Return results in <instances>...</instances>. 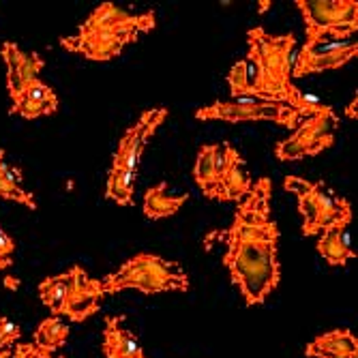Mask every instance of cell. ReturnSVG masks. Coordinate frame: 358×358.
<instances>
[{
	"mask_svg": "<svg viewBox=\"0 0 358 358\" xmlns=\"http://www.w3.org/2000/svg\"><path fill=\"white\" fill-rule=\"evenodd\" d=\"M271 202L273 180L257 178L236 204L232 225L223 232H210L206 238L225 243L223 264L249 307L262 305L281 281L279 227Z\"/></svg>",
	"mask_w": 358,
	"mask_h": 358,
	"instance_id": "6da1fadb",
	"label": "cell"
},
{
	"mask_svg": "<svg viewBox=\"0 0 358 358\" xmlns=\"http://www.w3.org/2000/svg\"><path fill=\"white\" fill-rule=\"evenodd\" d=\"M56 110H58V96L43 80L32 82L13 101V108H11L13 114H20L26 120H35L39 116H50Z\"/></svg>",
	"mask_w": 358,
	"mask_h": 358,
	"instance_id": "5bb4252c",
	"label": "cell"
},
{
	"mask_svg": "<svg viewBox=\"0 0 358 358\" xmlns=\"http://www.w3.org/2000/svg\"><path fill=\"white\" fill-rule=\"evenodd\" d=\"M13 251H15V241L0 227V271H5L13 264Z\"/></svg>",
	"mask_w": 358,
	"mask_h": 358,
	"instance_id": "484cf974",
	"label": "cell"
},
{
	"mask_svg": "<svg viewBox=\"0 0 358 358\" xmlns=\"http://www.w3.org/2000/svg\"><path fill=\"white\" fill-rule=\"evenodd\" d=\"M0 56H3V60L7 64L9 96H11V101H15L32 82L39 80V73L45 67V60L37 52L20 50V45L13 41L3 43V48H0Z\"/></svg>",
	"mask_w": 358,
	"mask_h": 358,
	"instance_id": "4fadbf2b",
	"label": "cell"
},
{
	"mask_svg": "<svg viewBox=\"0 0 358 358\" xmlns=\"http://www.w3.org/2000/svg\"><path fill=\"white\" fill-rule=\"evenodd\" d=\"M136 176H138V172H131V170L110 168L108 185H106V198L116 202V204H120V206L134 204Z\"/></svg>",
	"mask_w": 358,
	"mask_h": 358,
	"instance_id": "ffe728a7",
	"label": "cell"
},
{
	"mask_svg": "<svg viewBox=\"0 0 358 358\" xmlns=\"http://www.w3.org/2000/svg\"><path fill=\"white\" fill-rule=\"evenodd\" d=\"M348 225L350 223H335L331 227H327L317 243H315V249L317 253L327 259L331 266H345L350 259L356 257V251L352 247V241H350V232H348Z\"/></svg>",
	"mask_w": 358,
	"mask_h": 358,
	"instance_id": "9a60e30c",
	"label": "cell"
},
{
	"mask_svg": "<svg viewBox=\"0 0 358 358\" xmlns=\"http://www.w3.org/2000/svg\"><path fill=\"white\" fill-rule=\"evenodd\" d=\"M67 337H69L67 324H62V320L58 315H50L37 327L35 341H32V343H35L37 348H41V350L54 352V350H58V348H62L64 343H67Z\"/></svg>",
	"mask_w": 358,
	"mask_h": 358,
	"instance_id": "7402d4cb",
	"label": "cell"
},
{
	"mask_svg": "<svg viewBox=\"0 0 358 358\" xmlns=\"http://www.w3.org/2000/svg\"><path fill=\"white\" fill-rule=\"evenodd\" d=\"M134 43V39L114 35V32H103V30H86L80 26L78 35L73 37H62L60 45L73 54H82L88 60L106 62L114 60L116 56L122 54L124 45Z\"/></svg>",
	"mask_w": 358,
	"mask_h": 358,
	"instance_id": "7c38bea8",
	"label": "cell"
},
{
	"mask_svg": "<svg viewBox=\"0 0 358 358\" xmlns=\"http://www.w3.org/2000/svg\"><path fill=\"white\" fill-rule=\"evenodd\" d=\"M20 335L22 331L17 324L5 315H0V350H7L9 345H13L20 339Z\"/></svg>",
	"mask_w": 358,
	"mask_h": 358,
	"instance_id": "d4e9b609",
	"label": "cell"
},
{
	"mask_svg": "<svg viewBox=\"0 0 358 358\" xmlns=\"http://www.w3.org/2000/svg\"><path fill=\"white\" fill-rule=\"evenodd\" d=\"M305 20V48L322 41H350L358 30L356 0H296Z\"/></svg>",
	"mask_w": 358,
	"mask_h": 358,
	"instance_id": "277c9868",
	"label": "cell"
},
{
	"mask_svg": "<svg viewBox=\"0 0 358 358\" xmlns=\"http://www.w3.org/2000/svg\"><path fill=\"white\" fill-rule=\"evenodd\" d=\"M67 289H69V273L48 277L45 281L39 283V296L43 305L58 317L62 315V307L64 301H67Z\"/></svg>",
	"mask_w": 358,
	"mask_h": 358,
	"instance_id": "603a6c76",
	"label": "cell"
},
{
	"mask_svg": "<svg viewBox=\"0 0 358 358\" xmlns=\"http://www.w3.org/2000/svg\"><path fill=\"white\" fill-rule=\"evenodd\" d=\"M219 150V144H204L198 150V159H195L193 168V180L202 189L206 198L213 200L215 193V155Z\"/></svg>",
	"mask_w": 358,
	"mask_h": 358,
	"instance_id": "44dd1931",
	"label": "cell"
},
{
	"mask_svg": "<svg viewBox=\"0 0 358 358\" xmlns=\"http://www.w3.org/2000/svg\"><path fill=\"white\" fill-rule=\"evenodd\" d=\"M0 358H20V356H17V350L15 348L13 350L7 348V350H0Z\"/></svg>",
	"mask_w": 358,
	"mask_h": 358,
	"instance_id": "f1b7e54d",
	"label": "cell"
},
{
	"mask_svg": "<svg viewBox=\"0 0 358 358\" xmlns=\"http://www.w3.org/2000/svg\"><path fill=\"white\" fill-rule=\"evenodd\" d=\"M106 358H146L136 335L122 327V317H108L103 331Z\"/></svg>",
	"mask_w": 358,
	"mask_h": 358,
	"instance_id": "e0dca14e",
	"label": "cell"
},
{
	"mask_svg": "<svg viewBox=\"0 0 358 358\" xmlns=\"http://www.w3.org/2000/svg\"><path fill=\"white\" fill-rule=\"evenodd\" d=\"M189 200V195H172L168 193V182H159L150 189H146L144 193V215L152 221L157 219H166L176 215L182 204Z\"/></svg>",
	"mask_w": 358,
	"mask_h": 358,
	"instance_id": "ac0fdd59",
	"label": "cell"
},
{
	"mask_svg": "<svg viewBox=\"0 0 358 358\" xmlns=\"http://www.w3.org/2000/svg\"><path fill=\"white\" fill-rule=\"evenodd\" d=\"M251 189V180L243 170V157L232 144L219 146L215 155V193L213 200L241 202Z\"/></svg>",
	"mask_w": 358,
	"mask_h": 358,
	"instance_id": "ba28073f",
	"label": "cell"
},
{
	"mask_svg": "<svg viewBox=\"0 0 358 358\" xmlns=\"http://www.w3.org/2000/svg\"><path fill=\"white\" fill-rule=\"evenodd\" d=\"M5 285H7V287H13V289H15V287H17V281H15V277H7Z\"/></svg>",
	"mask_w": 358,
	"mask_h": 358,
	"instance_id": "f546056e",
	"label": "cell"
},
{
	"mask_svg": "<svg viewBox=\"0 0 358 358\" xmlns=\"http://www.w3.org/2000/svg\"><path fill=\"white\" fill-rule=\"evenodd\" d=\"M358 54L356 41H322L313 48H301L292 62V80L305 78L311 73H322L339 69Z\"/></svg>",
	"mask_w": 358,
	"mask_h": 358,
	"instance_id": "52a82bcc",
	"label": "cell"
},
{
	"mask_svg": "<svg viewBox=\"0 0 358 358\" xmlns=\"http://www.w3.org/2000/svg\"><path fill=\"white\" fill-rule=\"evenodd\" d=\"M198 120H223V122H251L266 120L287 129H296L303 120L296 110L277 101H257V99H230L215 101L195 112Z\"/></svg>",
	"mask_w": 358,
	"mask_h": 358,
	"instance_id": "8992f818",
	"label": "cell"
},
{
	"mask_svg": "<svg viewBox=\"0 0 358 358\" xmlns=\"http://www.w3.org/2000/svg\"><path fill=\"white\" fill-rule=\"evenodd\" d=\"M103 294L122 289H140L144 294H164V292H187L189 277L174 259L159 257L155 253H138L112 275L101 279Z\"/></svg>",
	"mask_w": 358,
	"mask_h": 358,
	"instance_id": "3957f363",
	"label": "cell"
},
{
	"mask_svg": "<svg viewBox=\"0 0 358 358\" xmlns=\"http://www.w3.org/2000/svg\"><path fill=\"white\" fill-rule=\"evenodd\" d=\"M166 118H168L166 108L146 110L140 116V120L120 138L118 148H116V152L112 157V168H122V170L138 172V164H140L142 152H144L148 140L159 129V124H164Z\"/></svg>",
	"mask_w": 358,
	"mask_h": 358,
	"instance_id": "9c48e42d",
	"label": "cell"
},
{
	"mask_svg": "<svg viewBox=\"0 0 358 358\" xmlns=\"http://www.w3.org/2000/svg\"><path fill=\"white\" fill-rule=\"evenodd\" d=\"M157 26V17L152 11L148 13H129L112 3H103L96 7L88 20L82 24L86 30H103V32H114V35H122L138 41L140 32H150Z\"/></svg>",
	"mask_w": 358,
	"mask_h": 358,
	"instance_id": "30bf717a",
	"label": "cell"
},
{
	"mask_svg": "<svg viewBox=\"0 0 358 358\" xmlns=\"http://www.w3.org/2000/svg\"><path fill=\"white\" fill-rule=\"evenodd\" d=\"M305 356L309 358H358V339L345 329L329 331L315 337L307 345Z\"/></svg>",
	"mask_w": 358,
	"mask_h": 358,
	"instance_id": "2e32d148",
	"label": "cell"
},
{
	"mask_svg": "<svg viewBox=\"0 0 358 358\" xmlns=\"http://www.w3.org/2000/svg\"><path fill=\"white\" fill-rule=\"evenodd\" d=\"M247 62L251 99L277 101L296 110L301 118L320 114L327 103H322L315 94L303 92L292 80V62H294L296 35H271L262 26L247 30Z\"/></svg>",
	"mask_w": 358,
	"mask_h": 358,
	"instance_id": "7a4b0ae2",
	"label": "cell"
},
{
	"mask_svg": "<svg viewBox=\"0 0 358 358\" xmlns=\"http://www.w3.org/2000/svg\"><path fill=\"white\" fill-rule=\"evenodd\" d=\"M227 84H230L232 99H251V86H249V62L243 58L232 64L227 73Z\"/></svg>",
	"mask_w": 358,
	"mask_h": 358,
	"instance_id": "cb8c5ba5",
	"label": "cell"
},
{
	"mask_svg": "<svg viewBox=\"0 0 358 358\" xmlns=\"http://www.w3.org/2000/svg\"><path fill=\"white\" fill-rule=\"evenodd\" d=\"M15 350H17L20 358H52V352L41 350L35 343H20V345H15Z\"/></svg>",
	"mask_w": 358,
	"mask_h": 358,
	"instance_id": "4316f807",
	"label": "cell"
},
{
	"mask_svg": "<svg viewBox=\"0 0 358 358\" xmlns=\"http://www.w3.org/2000/svg\"><path fill=\"white\" fill-rule=\"evenodd\" d=\"M103 296L101 279H92L82 266H73L69 271V289L62 315H67L71 322H84L96 313Z\"/></svg>",
	"mask_w": 358,
	"mask_h": 358,
	"instance_id": "8fae6325",
	"label": "cell"
},
{
	"mask_svg": "<svg viewBox=\"0 0 358 358\" xmlns=\"http://www.w3.org/2000/svg\"><path fill=\"white\" fill-rule=\"evenodd\" d=\"M5 157H7V152L0 148V198L24 204L30 210H37V202L32 198V193H28L20 185V170L11 168Z\"/></svg>",
	"mask_w": 358,
	"mask_h": 358,
	"instance_id": "d6986e66",
	"label": "cell"
},
{
	"mask_svg": "<svg viewBox=\"0 0 358 358\" xmlns=\"http://www.w3.org/2000/svg\"><path fill=\"white\" fill-rule=\"evenodd\" d=\"M356 106H358V96L354 94V101L348 106V110H345V116L348 118H356Z\"/></svg>",
	"mask_w": 358,
	"mask_h": 358,
	"instance_id": "83f0119b",
	"label": "cell"
},
{
	"mask_svg": "<svg viewBox=\"0 0 358 358\" xmlns=\"http://www.w3.org/2000/svg\"><path fill=\"white\" fill-rule=\"evenodd\" d=\"M339 129V118L331 106L320 114L303 118L292 136L275 146L279 161H299L303 157H315L335 144V131Z\"/></svg>",
	"mask_w": 358,
	"mask_h": 358,
	"instance_id": "5b68a950",
	"label": "cell"
}]
</instances>
